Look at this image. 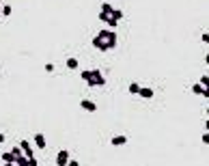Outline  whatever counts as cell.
I'll return each mask as SVG.
<instances>
[{
    "mask_svg": "<svg viewBox=\"0 0 209 166\" xmlns=\"http://www.w3.org/2000/svg\"><path fill=\"white\" fill-rule=\"evenodd\" d=\"M99 20H101V22H108V20H110V15H108V13H104V11H101V13H99Z\"/></svg>",
    "mask_w": 209,
    "mask_h": 166,
    "instance_id": "ac0fdd59",
    "label": "cell"
},
{
    "mask_svg": "<svg viewBox=\"0 0 209 166\" xmlns=\"http://www.w3.org/2000/svg\"><path fill=\"white\" fill-rule=\"evenodd\" d=\"M138 95H140L142 99H151V97H153V91H151V88H142V86H140Z\"/></svg>",
    "mask_w": 209,
    "mask_h": 166,
    "instance_id": "ba28073f",
    "label": "cell"
},
{
    "mask_svg": "<svg viewBox=\"0 0 209 166\" xmlns=\"http://www.w3.org/2000/svg\"><path fill=\"white\" fill-rule=\"evenodd\" d=\"M43 69H45V71H47V74H52V71H54V65H52V63H47V65H45V67H43Z\"/></svg>",
    "mask_w": 209,
    "mask_h": 166,
    "instance_id": "d6986e66",
    "label": "cell"
},
{
    "mask_svg": "<svg viewBox=\"0 0 209 166\" xmlns=\"http://www.w3.org/2000/svg\"><path fill=\"white\" fill-rule=\"evenodd\" d=\"M97 39L101 43V52H108V50H112V47L117 45V33H114L112 28H108V30L97 33Z\"/></svg>",
    "mask_w": 209,
    "mask_h": 166,
    "instance_id": "6da1fadb",
    "label": "cell"
},
{
    "mask_svg": "<svg viewBox=\"0 0 209 166\" xmlns=\"http://www.w3.org/2000/svg\"><path fill=\"white\" fill-rule=\"evenodd\" d=\"M67 162H69V153H67V149L58 151V155H56V166H67Z\"/></svg>",
    "mask_w": 209,
    "mask_h": 166,
    "instance_id": "277c9868",
    "label": "cell"
},
{
    "mask_svg": "<svg viewBox=\"0 0 209 166\" xmlns=\"http://www.w3.org/2000/svg\"><path fill=\"white\" fill-rule=\"evenodd\" d=\"M67 166H80V164H78L76 160H69V162H67Z\"/></svg>",
    "mask_w": 209,
    "mask_h": 166,
    "instance_id": "44dd1931",
    "label": "cell"
},
{
    "mask_svg": "<svg viewBox=\"0 0 209 166\" xmlns=\"http://www.w3.org/2000/svg\"><path fill=\"white\" fill-rule=\"evenodd\" d=\"M192 91H194L196 95H203V91H205V88H203L201 84H194V86H192Z\"/></svg>",
    "mask_w": 209,
    "mask_h": 166,
    "instance_id": "9a60e30c",
    "label": "cell"
},
{
    "mask_svg": "<svg viewBox=\"0 0 209 166\" xmlns=\"http://www.w3.org/2000/svg\"><path fill=\"white\" fill-rule=\"evenodd\" d=\"M11 13H13L11 7H2V15H11Z\"/></svg>",
    "mask_w": 209,
    "mask_h": 166,
    "instance_id": "e0dca14e",
    "label": "cell"
},
{
    "mask_svg": "<svg viewBox=\"0 0 209 166\" xmlns=\"http://www.w3.org/2000/svg\"><path fill=\"white\" fill-rule=\"evenodd\" d=\"M198 84H201L203 88H209V76H207V74H205V76L201 78V82H198Z\"/></svg>",
    "mask_w": 209,
    "mask_h": 166,
    "instance_id": "4fadbf2b",
    "label": "cell"
},
{
    "mask_svg": "<svg viewBox=\"0 0 209 166\" xmlns=\"http://www.w3.org/2000/svg\"><path fill=\"white\" fill-rule=\"evenodd\" d=\"M101 11H104V13H108V15H110V11H112V7H110V4H108V2H104V4H101Z\"/></svg>",
    "mask_w": 209,
    "mask_h": 166,
    "instance_id": "2e32d148",
    "label": "cell"
},
{
    "mask_svg": "<svg viewBox=\"0 0 209 166\" xmlns=\"http://www.w3.org/2000/svg\"><path fill=\"white\" fill-rule=\"evenodd\" d=\"M138 91H140V84H136V82L129 84V93H131V95H138Z\"/></svg>",
    "mask_w": 209,
    "mask_h": 166,
    "instance_id": "7c38bea8",
    "label": "cell"
},
{
    "mask_svg": "<svg viewBox=\"0 0 209 166\" xmlns=\"http://www.w3.org/2000/svg\"><path fill=\"white\" fill-rule=\"evenodd\" d=\"M20 149H22V153H24L28 160L33 158V149H30V142H28V140H22V142H20Z\"/></svg>",
    "mask_w": 209,
    "mask_h": 166,
    "instance_id": "5b68a950",
    "label": "cell"
},
{
    "mask_svg": "<svg viewBox=\"0 0 209 166\" xmlns=\"http://www.w3.org/2000/svg\"><path fill=\"white\" fill-rule=\"evenodd\" d=\"M110 142H112L114 147H121V145H125V142H127V136H114Z\"/></svg>",
    "mask_w": 209,
    "mask_h": 166,
    "instance_id": "9c48e42d",
    "label": "cell"
},
{
    "mask_svg": "<svg viewBox=\"0 0 209 166\" xmlns=\"http://www.w3.org/2000/svg\"><path fill=\"white\" fill-rule=\"evenodd\" d=\"M33 140H35V145H37L39 149H45V136H43V134H35Z\"/></svg>",
    "mask_w": 209,
    "mask_h": 166,
    "instance_id": "52a82bcc",
    "label": "cell"
},
{
    "mask_svg": "<svg viewBox=\"0 0 209 166\" xmlns=\"http://www.w3.org/2000/svg\"><path fill=\"white\" fill-rule=\"evenodd\" d=\"M67 69H78V61L76 58H67Z\"/></svg>",
    "mask_w": 209,
    "mask_h": 166,
    "instance_id": "8fae6325",
    "label": "cell"
},
{
    "mask_svg": "<svg viewBox=\"0 0 209 166\" xmlns=\"http://www.w3.org/2000/svg\"><path fill=\"white\" fill-rule=\"evenodd\" d=\"M4 138H7V136H4V134H0V142H4Z\"/></svg>",
    "mask_w": 209,
    "mask_h": 166,
    "instance_id": "603a6c76",
    "label": "cell"
},
{
    "mask_svg": "<svg viewBox=\"0 0 209 166\" xmlns=\"http://www.w3.org/2000/svg\"><path fill=\"white\" fill-rule=\"evenodd\" d=\"M2 160H4V162H13V164H15V153H13V151H7V153H2Z\"/></svg>",
    "mask_w": 209,
    "mask_h": 166,
    "instance_id": "30bf717a",
    "label": "cell"
},
{
    "mask_svg": "<svg viewBox=\"0 0 209 166\" xmlns=\"http://www.w3.org/2000/svg\"><path fill=\"white\" fill-rule=\"evenodd\" d=\"M4 166H15V164L13 162H4Z\"/></svg>",
    "mask_w": 209,
    "mask_h": 166,
    "instance_id": "cb8c5ba5",
    "label": "cell"
},
{
    "mask_svg": "<svg viewBox=\"0 0 209 166\" xmlns=\"http://www.w3.org/2000/svg\"><path fill=\"white\" fill-rule=\"evenodd\" d=\"M28 162H30V166H37V160H35V158H30Z\"/></svg>",
    "mask_w": 209,
    "mask_h": 166,
    "instance_id": "7402d4cb",
    "label": "cell"
},
{
    "mask_svg": "<svg viewBox=\"0 0 209 166\" xmlns=\"http://www.w3.org/2000/svg\"><path fill=\"white\" fill-rule=\"evenodd\" d=\"M0 13H2V7H0Z\"/></svg>",
    "mask_w": 209,
    "mask_h": 166,
    "instance_id": "d4e9b609",
    "label": "cell"
},
{
    "mask_svg": "<svg viewBox=\"0 0 209 166\" xmlns=\"http://www.w3.org/2000/svg\"><path fill=\"white\" fill-rule=\"evenodd\" d=\"M203 142H205V145H209V134H207V132L203 134Z\"/></svg>",
    "mask_w": 209,
    "mask_h": 166,
    "instance_id": "ffe728a7",
    "label": "cell"
},
{
    "mask_svg": "<svg viewBox=\"0 0 209 166\" xmlns=\"http://www.w3.org/2000/svg\"><path fill=\"white\" fill-rule=\"evenodd\" d=\"M80 106H82L86 112H95V110H97V106H95L93 101H88V99H82V101H80Z\"/></svg>",
    "mask_w": 209,
    "mask_h": 166,
    "instance_id": "8992f818",
    "label": "cell"
},
{
    "mask_svg": "<svg viewBox=\"0 0 209 166\" xmlns=\"http://www.w3.org/2000/svg\"><path fill=\"white\" fill-rule=\"evenodd\" d=\"M82 80L88 84V80H91V69H84V71H82Z\"/></svg>",
    "mask_w": 209,
    "mask_h": 166,
    "instance_id": "5bb4252c",
    "label": "cell"
},
{
    "mask_svg": "<svg viewBox=\"0 0 209 166\" xmlns=\"http://www.w3.org/2000/svg\"><path fill=\"white\" fill-rule=\"evenodd\" d=\"M104 84H106V78L101 76V69H91L88 86H104Z\"/></svg>",
    "mask_w": 209,
    "mask_h": 166,
    "instance_id": "7a4b0ae2",
    "label": "cell"
},
{
    "mask_svg": "<svg viewBox=\"0 0 209 166\" xmlns=\"http://www.w3.org/2000/svg\"><path fill=\"white\" fill-rule=\"evenodd\" d=\"M121 17H123V11H121V9H112V11H110V20H108L106 24H108L110 28H114V26L121 22Z\"/></svg>",
    "mask_w": 209,
    "mask_h": 166,
    "instance_id": "3957f363",
    "label": "cell"
}]
</instances>
